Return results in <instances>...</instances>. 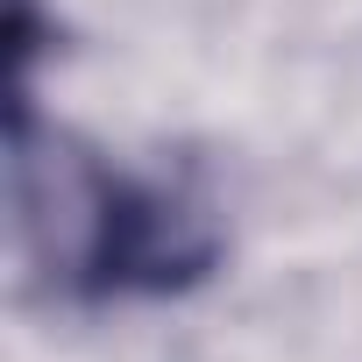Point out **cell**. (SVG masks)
I'll return each instance as SVG.
<instances>
[{"label": "cell", "instance_id": "obj_1", "mask_svg": "<svg viewBox=\"0 0 362 362\" xmlns=\"http://www.w3.org/2000/svg\"><path fill=\"white\" fill-rule=\"evenodd\" d=\"M15 206L36 263L86 305L177 298L214 277L228 228L192 177L121 170L100 156H36L15 142Z\"/></svg>", "mask_w": 362, "mask_h": 362}]
</instances>
